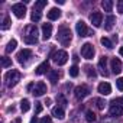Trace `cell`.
I'll list each match as a JSON object with an SVG mask.
<instances>
[{"instance_id":"obj_1","label":"cell","mask_w":123,"mask_h":123,"mask_svg":"<svg viewBox=\"0 0 123 123\" xmlns=\"http://www.w3.org/2000/svg\"><path fill=\"white\" fill-rule=\"evenodd\" d=\"M56 39H58V42H59L61 45H64V46L70 45V42H71V39H73V33H71L70 28H67V26H61V28L58 29Z\"/></svg>"},{"instance_id":"obj_2","label":"cell","mask_w":123,"mask_h":123,"mask_svg":"<svg viewBox=\"0 0 123 123\" xmlns=\"http://www.w3.org/2000/svg\"><path fill=\"white\" fill-rule=\"evenodd\" d=\"M5 80H6V86L7 87H15L20 81V73L18 70H10L9 73H6Z\"/></svg>"},{"instance_id":"obj_3","label":"cell","mask_w":123,"mask_h":123,"mask_svg":"<svg viewBox=\"0 0 123 123\" xmlns=\"http://www.w3.org/2000/svg\"><path fill=\"white\" fill-rule=\"evenodd\" d=\"M52 59L56 65H65L68 61V54L65 51H55L52 54Z\"/></svg>"},{"instance_id":"obj_4","label":"cell","mask_w":123,"mask_h":123,"mask_svg":"<svg viewBox=\"0 0 123 123\" xmlns=\"http://www.w3.org/2000/svg\"><path fill=\"white\" fill-rule=\"evenodd\" d=\"M75 31H77L78 36H81V38H84V36H91V35H93V33L90 32V29L87 28V25H86L84 20H78V22L75 23Z\"/></svg>"},{"instance_id":"obj_5","label":"cell","mask_w":123,"mask_h":123,"mask_svg":"<svg viewBox=\"0 0 123 123\" xmlns=\"http://www.w3.org/2000/svg\"><path fill=\"white\" fill-rule=\"evenodd\" d=\"M81 55L86 59H93V56H94V48H93V45L90 42H86L81 46Z\"/></svg>"},{"instance_id":"obj_6","label":"cell","mask_w":123,"mask_h":123,"mask_svg":"<svg viewBox=\"0 0 123 123\" xmlns=\"http://www.w3.org/2000/svg\"><path fill=\"white\" fill-rule=\"evenodd\" d=\"M12 12L15 13L16 18L22 19V18H25V15H26V7H25L23 3H16V5L12 6Z\"/></svg>"},{"instance_id":"obj_7","label":"cell","mask_w":123,"mask_h":123,"mask_svg":"<svg viewBox=\"0 0 123 123\" xmlns=\"http://www.w3.org/2000/svg\"><path fill=\"white\" fill-rule=\"evenodd\" d=\"M45 93H46V84H45L43 81H38V83L35 84L33 90H32V94L36 96V97H41V96H43Z\"/></svg>"},{"instance_id":"obj_8","label":"cell","mask_w":123,"mask_h":123,"mask_svg":"<svg viewBox=\"0 0 123 123\" xmlns=\"http://www.w3.org/2000/svg\"><path fill=\"white\" fill-rule=\"evenodd\" d=\"M31 56H32V51H31V49H22V51H19L18 55H16L19 64H25Z\"/></svg>"},{"instance_id":"obj_9","label":"cell","mask_w":123,"mask_h":123,"mask_svg":"<svg viewBox=\"0 0 123 123\" xmlns=\"http://www.w3.org/2000/svg\"><path fill=\"white\" fill-rule=\"evenodd\" d=\"M74 93H75V97L78 100H81V98H84V97H87L90 94V88L87 86H78V87H75Z\"/></svg>"},{"instance_id":"obj_10","label":"cell","mask_w":123,"mask_h":123,"mask_svg":"<svg viewBox=\"0 0 123 123\" xmlns=\"http://www.w3.org/2000/svg\"><path fill=\"white\" fill-rule=\"evenodd\" d=\"M90 22L93 23V26L100 28L101 23H103V15H101L100 12H93V13L90 15Z\"/></svg>"},{"instance_id":"obj_11","label":"cell","mask_w":123,"mask_h":123,"mask_svg":"<svg viewBox=\"0 0 123 123\" xmlns=\"http://www.w3.org/2000/svg\"><path fill=\"white\" fill-rule=\"evenodd\" d=\"M110 65H111V73L113 74H120L122 73V61L119 58H113Z\"/></svg>"},{"instance_id":"obj_12","label":"cell","mask_w":123,"mask_h":123,"mask_svg":"<svg viewBox=\"0 0 123 123\" xmlns=\"http://www.w3.org/2000/svg\"><path fill=\"white\" fill-rule=\"evenodd\" d=\"M97 90H98V93L101 96H109L111 93V86L109 83H100L98 87H97Z\"/></svg>"},{"instance_id":"obj_13","label":"cell","mask_w":123,"mask_h":123,"mask_svg":"<svg viewBox=\"0 0 123 123\" xmlns=\"http://www.w3.org/2000/svg\"><path fill=\"white\" fill-rule=\"evenodd\" d=\"M52 116L56 117V119H59V120H62V119L65 117L64 107H62V106H55V107L52 109Z\"/></svg>"},{"instance_id":"obj_14","label":"cell","mask_w":123,"mask_h":123,"mask_svg":"<svg viewBox=\"0 0 123 123\" xmlns=\"http://www.w3.org/2000/svg\"><path fill=\"white\" fill-rule=\"evenodd\" d=\"M51 35H52V25L51 23H43L42 25V38L46 41V39L51 38Z\"/></svg>"},{"instance_id":"obj_15","label":"cell","mask_w":123,"mask_h":123,"mask_svg":"<svg viewBox=\"0 0 123 123\" xmlns=\"http://www.w3.org/2000/svg\"><path fill=\"white\" fill-rule=\"evenodd\" d=\"M49 71H51V70H49V62H48V61H43V62H42L41 65H38L36 70H35V73H36L38 75H42V74L49 73Z\"/></svg>"},{"instance_id":"obj_16","label":"cell","mask_w":123,"mask_h":123,"mask_svg":"<svg viewBox=\"0 0 123 123\" xmlns=\"http://www.w3.org/2000/svg\"><path fill=\"white\" fill-rule=\"evenodd\" d=\"M98 70L103 75H109V73H107V58L106 56H101L98 59Z\"/></svg>"},{"instance_id":"obj_17","label":"cell","mask_w":123,"mask_h":123,"mask_svg":"<svg viewBox=\"0 0 123 123\" xmlns=\"http://www.w3.org/2000/svg\"><path fill=\"white\" fill-rule=\"evenodd\" d=\"M110 116H113V117L123 116V106H111L110 107Z\"/></svg>"},{"instance_id":"obj_18","label":"cell","mask_w":123,"mask_h":123,"mask_svg":"<svg viewBox=\"0 0 123 123\" xmlns=\"http://www.w3.org/2000/svg\"><path fill=\"white\" fill-rule=\"evenodd\" d=\"M59 18H61V10H59V9L52 7V9L48 12V19H49V20H56V19H59Z\"/></svg>"},{"instance_id":"obj_19","label":"cell","mask_w":123,"mask_h":123,"mask_svg":"<svg viewBox=\"0 0 123 123\" xmlns=\"http://www.w3.org/2000/svg\"><path fill=\"white\" fill-rule=\"evenodd\" d=\"M114 22H116V18L111 16V15H109V16L106 18V20H104V29H106V31H110V29L113 28Z\"/></svg>"},{"instance_id":"obj_20","label":"cell","mask_w":123,"mask_h":123,"mask_svg":"<svg viewBox=\"0 0 123 123\" xmlns=\"http://www.w3.org/2000/svg\"><path fill=\"white\" fill-rule=\"evenodd\" d=\"M48 75H49V80H51V83H52V84H56V81H58V77H59L58 71H56V70H51V71L48 73Z\"/></svg>"},{"instance_id":"obj_21","label":"cell","mask_w":123,"mask_h":123,"mask_svg":"<svg viewBox=\"0 0 123 123\" xmlns=\"http://www.w3.org/2000/svg\"><path fill=\"white\" fill-rule=\"evenodd\" d=\"M29 109H31V101H29L28 98H23V100L20 101V110H22L23 113H26V111H29Z\"/></svg>"},{"instance_id":"obj_22","label":"cell","mask_w":123,"mask_h":123,"mask_svg":"<svg viewBox=\"0 0 123 123\" xmlns=\"http://www.w3.org/2000/svg\"><path fill=\"white\" fill-rule=\"evenodd\" d=\"M16 45H18L16 39H12V41H9V43L6 45V54H10L12 51H15V49H16Z\"/></svg>"},{"instance_id":"obj_23","label":"cell","mask_w":123,"mask_h":123,"mask_svg":"<svg viewBox=\"0 0 123 123\" xmlns=\"http://www.w3.org/2000/svg\"><path fill=\"white\" fill-rule=\"evenodd\" d=\"M101 7L104 9V12H111L113 2H111V0H104V2H101Z\"/></svg>"},{"instance_id":"obj_24","label":"cell","mask_w":123,"mask_h":123,"mask_svg":"<svg viewBox=\"0 0 123 123\" xmlns=\"http://www.w3.org/2000/svg\"><path fill=\"white\" fill-rule=\"evenodd\" d=\"M10 26H12V20H10V18H9V16H5L3 23H2V29H3V31H7Z\"/></svg>"},{"instance_id":"obj_25","label":"cell","mask_w":123,"mask_h":123,"mask_svg":"<svg viewBox=\"0 0 123 123\" xmlns=\"http://www.w3.org/2000/svg\"><path fill=\"white\" fill-rule=\"evenodd\" d=\"M41 18H42V13H41L39 10H35V9H33V12H32V16H31L32 22H39V20H41Z\"/></svg>"},{"instance_id":"obj_26","label":"cell","mask_w":123,"mask_h":123,"mask_svg":"<svg viewBox=\"0 0 123 123\" xmlns=\"http://www.w3.org/2000/svg\"><path fill=\"white\" fill-rule=\"evenodd\" d=\"M26 35H31V36L38 38V29H36V26H35V25L28 26V33H26Z\"/></svg>"},{"instance_id":"obj_27","label":"cell","mask_w":123,"mask_h":123,"mask_svg":"<svg viewBox=\"0 0 123 123\" xmlns=\"http://www.w3.org/2000/svg\"><path fill=\"white\" fill-rule=\"evenodd\" d=\"M25 42H26L28 45H35V43H38V38L31 36V35H26V36H25Z\"/></svg>"},{"instance_id":"obj_28","label":"cell","mask_w":123,"mask_h":123,"mask_svg":"<svg viewBox=\"0 0 123 123\" xmlns=\"http://www.w3.org/2000/svg\"><path fill=\"white\" fill-rule=\"evenodd\" d=\"M100 42H101V45H103V46H106L107 49H111V48H113V43H111V41H110L109 38H101V41H100Z\"/></svg>"},{"instance_id":"obj_29","label":"cell","mask_w":123,"mask_h":123,"mask_svg":"<svg viewBox=\"0 0 123 123\" xmlns=\"http://www.w3.org/2000/svg\"><path fill=\"white\" fill-rule=\"evenodd\" d=\"M68 73H70V75H71L73 78H75V77L80 74V68H78L77 65H73V67L70 68V71H68Z\"/></svg>"},{"instance_id":"obj_30","label":"cell","mask_w":123,"mask_h":123,"mask_svg":"<svg viewBox=\"0 0 123 123\" xmlns=\"http://www.w3.org/2000/svg\"><path fill=\"white\" fill-rule=\"evenodd\" d=\"M10 65H12V59L7 58V56H3V58H2V67H3V68H7V67H10Z\"/></svg>"},{"instance_id":"obj_31","label":"cell","mask_w":123,"mask_h":123,"mask_svg":"<svg viewBox=\"0 0 123 123\" xmlns=\"http://www.w3.org/2000/svg\"><path fill=\"white\" fill-rule=\"evenodd\" d=\"M46 0H39V2H36L35 3V10H41V9H43L45 6H46Z\"/></svg>"},{"instance_id":"obj_32","label":"cell","mask_w":123,"mask_h":123,"mask_svg":"<svg viewBox=\"0 0 123 123\" xmlns=\"http://www.w3.org/2000/svg\"><path fill=\"white\" fill-rule=\"evenodd\" d=\"M86 73H87V75H88L90 78H94V77L97 75L96 71H94V68H91V67H88V65L86 67Z\"/></svg>"},{"instance_id":"obj_33","label":"cell","mask_w":123,"mask_h":123,"mask_svg":"<svg viewBox=\"0 0 123 123\" xmlns=\"http://www.w3.org/2000/svg\"><path fill=\"white\" fill-rule=\"evenodd\" d=\"M94 103H96V106H97V109H98V110H103V109H104V106H106L104 100H101V98H96V100H94Z\"/></svg>"},{"instance_id":"obj_34","label":"cell","mask_w":123,"mask_h":123,"mask_svg":"<svg viewBox=\"0 0 123 123\" xmlns=\"http://www.w3.org/2000/svg\"><path fill=\"white\" fill-rule=\"evenodd\" d=\"M86 119H87V122H94V120H96V114H94L91 110H88V111L86 113Z\"/></svg>"},{"instance_id":"obj_35","label":"cell","mask_w":123,"mask_h":123,"mask_svg":"<svg viewBox=\"0 0 123 123\" xmlns=\"http://www.w3.org/2000/svg\"><path fill=\"white\" fill-rule=\"evenodd\" d=\"M42 109H43V107H42V103H35V116L39 114V113L42 111Z\"/></svg>"},{"instance_id":"obj_36","label":"cell","mask_w":123,"mask_h":123,"mask_svg":"<svg viewBox=\"0 0 123 123\" xmlns=\"http://www.w3.org/2000/svg\"><path fill=\"white\" fill-rule=\"evenodd\" d=\"M116 86H117V88L120 91H123V77H120V78L116 80Z\"/></svg>"},{"instance_id":"obj_37","label":"cell","mask_w":123,"mask_h":123,"mask_svg":"<svg viewBox=\"0 0 123 123\" xmlns=\"http://www.w3.org/2000/svg\"><path fill=\"white\" fill-rule=\"evenodd\" d=\"M117 12L120 15H123V0H119L117 2Z\"/></svg>"},{"instance_id":"obj_38","label":"cell","mask_w":123,"mask_h":123,"mask_svg":"<svg viewBox=\"0 0 123 123\" xmlns=\"http://www.w3.org/2000/svg\"><path fill=\"white\" fill-rule=\"evenodd\" d=\"M39 123H52V120H51V117L49 116H45V117H42L41 119V122Z\"/></svg>"},{"instance_id":"obj_39","label":"cell","mask_w":123,"mask_h":123,"mask_svg":"<svg viewBox=\"0 0 123 123\" xmlns=\"http://www.w3.org/2000/svg\"><path fill=\"white\" fill-rule=\"evenodd\" d=\"M58 100L61 101V104H62V106H65V104H67V101H65V98H64L62 96H58Z\"/></svg>"},{"instance_id":"obj_40","label":"cell","mask_w":123,"mask_h":123,"mask_svg":"<svg viewBox=\"0 0 123 123\" xmlns=\"http://www.w3.org/2000/svg\"><path fill=\"white\" fill-rule=\"evenodd\" d=\"M31 123H39V120H38V117H36V116H33V117L31 119Z\"/></svg>"},{"instance_id":"obj_41","label":"cell","mask_w":123,"mask_h":123,"mask_svg":"<svg viewBox=\"0 0 123 123\" xmlns=\"http://www.w3.org/2000/svg\"><path fill=\"white\" fill-rule=\"evenodd\" d=\"M33 87H35V86H33V83H31V84H28V87H26V90H28V91H31V90H32Z\"/></svg>"},{"instance_id":"obj_42","label":"cell","mask_w":123,"mask_h":123,"mask_svg":"<svg viewBox=\"0 0 123 123\" xmlns=\"http://www.w3.org/2000/svg\"><path fill=\"white\" fill-rule=\"evenodd\" d=\"M55 2H56V5H65L64 0H55Z\"/></svg>"},{"instance_id":"obj_43","label":"cell","mask_w":123,"mask_h":123,"mask_svg":"<svg viewBox=\"0 0 123 123\" xmlns=\"http://www.w3.org/2000/svg\"><path fill=\"white\" fill-rule=\"evenodd\" d=\"M119 52H120V55H122V56H123V46H122V48H120V49H119Z\"/></svg>"}]
</instances>
